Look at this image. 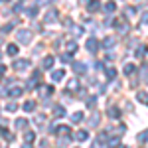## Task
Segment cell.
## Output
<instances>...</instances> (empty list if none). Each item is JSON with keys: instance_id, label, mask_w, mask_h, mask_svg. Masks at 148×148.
I'll return each instance as SVG.
<instances>
[{"instance_id": "obj_1", "label": "cell", "mask_w": 148, "mask_h": 148, "mask_svg": "<svg viewBox=\"0 0 148 148\" xmlns=\"http://www.w3.org/2000/svg\"><path fill=\"white\" fill-rule=\"evenodd\" d=\"M16 38H18V42H22V44H30V42H32V32H30V30H18V32H16Z\"/></svg>"}, {"instance_id": "obj_2", "label": "cell", "mask_w": 148, "mask_h": 148, "mask_svg": "<svg viewBox=\"0 0 148 148\" xmlns=\"http://www.w3.org/2000/svg\"><path fill=\"white\" fill-rule=\"evenodd\" d=\"M30 65H32V63H30L28 59H18V61H14L12 67H14V71H20V73H22L26 69H30Z\"/></svg>"}, {"instance_id": "obj_3", "label": "cell", "mask_w": 148, "mask_h": 148, "mask_svg": "<svg viewBox=\"0 0 148 148\" xmlns=\"http://www.w3.org/2000/svg\"><path fill=\"white\" fill-rule=\"evenodd\" d=\"M53 134H57V136H65V138H69V136H71V128H69V126H65V125L56 126V128H53Z\"/></svg>"}, {"instance_id": "obj_4", "label": "cell", "mask_w": 148, "mask_h": 148, "mask_svg": "<svg viewBox=\"0 0 148 148\" xmlns=\"http://www.w3.org/2000/svg\"><path fill=\"white\" fill-rule=\"evenodd\" d=\"M85 47H87L91 53H95V51L99 49V42H97L95 38H89V40H87V44H85Z\"/></svg>"}, {"instance_id": "obj_5", "label": "cell", "mask_w": 148, "mask_h": 148, "mask_svg": "<svg viewBox=\"0 0 148 148\" xmlns=\"http://www.w3.org/2000/svg\"><path fill=\"white\" fill-rule=\"evenodd\" d=\"M51 95H53V87H51V85H44V87L40 89V97H44V99L51 97Z\"/></svg>"}, {"instance_id": "obj_6", "label": "cell", "mask_w": 148, "mask_h": 148, "mask_svg": "<svg viewBox=\"0 0 148 148\" xmlns=\"http://www.w3.org/2000/svg\"><path fill=\"white\" fill-rule=\"evenodd\" d=\"M38 85H40V73H34V75L30 77V81H28V89H34Z\"/></svg>"}, {"instance_id": "obj_7", "label": "cell", "mask_w": 148, "mask_h": 148, "mask_svg": "<svg viewBox=\"0 0 148 148\" xmlns=\"http://www.w3.org/2000/svg\"><path fill=\"white\" fill-rule=\"evenodd\" d=\"M53 63H56V57H53V56H47V57H44V61H42L44 69H51V67H53Z\"/></svg>"}, {"instance_id": "obj_8", "label": "cell", "mask_w": 148, "mask_h": 148, "mask_svg": "<svg viewBox=\"0 0 148 148\" xmlns=\"http://www.w3.org/2000/svg\"><path fill=\"white\" fill-rule=\"evenodd\" d=\"M73 71H75V73H85V71H87V65H85V63H81V61H75V63H73Z\"/></svg>"}, {"instance_id": "obj_9", "label": "cell", "mask_w": 148, "mask_h": 148, "mask_svg": "<svg viewBox=\"0 0 148 148\" xmlns=\"http://www.w3.org/2000/svg\"><path fill=\"white\" fill-rule=\"evenodd\" d=\"M63 75H65L63 69H56V71H51V81H61V79H63Z\"/></svg>"}, {"instance_id": "obj_10", "label": "cell", "mask_w": 148, "mask_h": 148, "mask_svg": "<svg viewBox=\"0 0 148 148\" xmlns=\"http://www.w3.org/2000/svg\"><path fill=\"white\" fill-rule=\"evenodd\" d=\"M87 4H89V6H87V10H89V12H99V10H101V4H99L97 0H91V2H87Z\"/></svg>"}, {"instance_id": "obj_11", "label": "cell", "mask_w": 148, "mask_h": 148, "mask_svg": "<svg viewBox=\"0 0 148 148\" xmlns=\"http://www.w3.org/2000/svg\"><path fill=\"white\" fill-rule=\"evenodd\" d=\"M136 73V65H132V63H125V75H134Z\"/></svg>"}, {"instance_id": "obj_12", "label": "cell", "mask_w": 148, "mask_h": 148, "mask_svg": "<svg viewBox=\"0 0 148 148\" xmlns=\"http://www.w3.org/2000/svg\"><path fill=\"white\" fill-rule=\"evenodd\" d=\"M14 126H16L18 130H24V128L28 126V119H16V123H14Z\"/></svg>"}, {"instance_id": "obj_13", "label": "cell", "mask_w": 148, "mask_h": 148, "mask_svg": "<svg viewBox=\"0 0 148 148\" xmlns=\"http://www.w3.org/2000/svg\"><path fill=\"white\" fill-rule=\"evenodd\" d=\"M67 89L69 91H79V81L77 79H69L67 81Z\"/></svg>"}, {"instance_id": "obj_14", "label": "cell", "mask_w": 148, "mask_h": 148, "mask_svg": "<svg viewBox=\"0 0 148 148\" xmlns=\"http://www.w3.org/2000/svg\"><path fill=\"white\" fill-rule=\"evenodd\" d=\"M22 107H24V111H26V113H34V111H36V103L34 101H26Z\"/></svg>"}, {"instance_id": "obj_15", "label": "cell", "mask_w": 148, "mask_h": 148, "mask_svg": "<svg viewBox=\"0 0 148 148\" xmlns=\"http://www.w3.org/2000/svg\"><path fill=\"white\" fill-rule=\"evenodd\" d=\"M109 116L111 119H119L121 116V109L119 107H109Z\"/></svg>"}, {"instance_id": "obj_16", "label": "cell", "mask_w": 148, "mask_h": 148, "mask_svg": "<svg viewBox=\"0 0 148 148\" xmlns=\"http://www.w3.org/2000/svg\"><path fill=\"white\" fill-rule=\"evenodd\" d=\"M99 121H101V114H99V113H93L91 119H89V125H91V126H97V125H99Z\"/></svg>"}, {"instance_id": "obj_17", "label": "cell", "mask_w": 148, "mask_h": 148, "mask_svg": "<svg viewBox=\"0 0 148 148\" xmlns=\"http://www.w3.org/2000/svg\"><path fill=\"white\" fill-rule=\"evenodd\" d=\"M56 20H57V12L56 10H49V12H47V16H46V24L56 22Z\"/></svg>"}, {"instance_id": "obj_18", "label": "cell", "mask_w": 148, "mask_h": 148, "mask_svg": "<svg viewBox=\"0 0 148 148\" xmlns=\"http://www.w3.org/2000/svg\"><path fill=\"white\" fill-rule=\"evenodd\" d=\"M75 138H77L79 142H85V140L89 138V132H87V130H79V132L75 134Z\"/></svg>"}, {"instance_id": "obj_19", "label": "cell", "mask_w": 148, "mask_h": 148, "mask_svg": "<svg viewBox=\"0 0 148 148\" xmlns=\"http://www.w3.org/2000/svg\"><path fill=\"white\" fill-rule=\"evenodd\" d=\"M24 93V89H20V87H12L10 91H8V95H10V97H14V99H16V97H20V95H22Z\"/></svg>"}, {"instance_id": "obj_20", "label": "cell", "mask_w": 148, "mask_h": 148, "mask_svg": "<svg viewBox=\"0 0 148 148\" xmlns=\"http://www.w3.org/2000/svg\"><path fill=\"white\" fill-rule=\"evenodd\" d=\"M116 44V40L114 38H105V42H103V47H107V49H111V47Z\"/></svg>"}, {"instance_id": "obj_21", "label": "cell", "mask_w": 148, "mask_h": 148, "mask_svg": "<svg viewBox=\"0 0 148 148\" xmlns=\"http://www.w3.org/2000/svg\"><path fill=\"white\" fill-rule=\"evenodd\" d=\"M109 146H111V148H119V146H121V138H119V136L109 138Z\"/></svg>"}, {"instance_id": "obj_22", "label": "cell", "mask_w": 148, "mask_h": 148, "mask_svg": "<svg viewBox=\"0 0 148 148\" xmlns=\"http://www.w3.org/2000/svg\"><path fill=\"white\" fill-rule=\"evenodd\" d=\"M114 10H116V4H114V2H107V4H105V12H107V14H113Z\"/></svg>"}, {"instance_id": "obj_23", "label": "cell", "mask_w": 148, "mask_h": 148, "mask_svg": "<svg viewBox=\"0 0 148 148\" xmlns=\"http://www.w3.org/2000/svg\"><path fill=\"white\" fill-rule=\"evenodd\" d=\"M53 114H56V116H63V114H65V109H63L61 105H56V107H53Z\"/></svg>"}, {"instance_id": "obj_24", "label": "cell", "mask_w": 148, "mask_h": 148, "mask_svg": "<svg viewBox=\"0 0 148 148\" xmlns=\"http://www.w3.org/2000/svg\"><path fill=\"white\" fill-rule=\"evenodd\" d=\"M138 142H140V144L148 142V128H146V130H142V132L138 134Z\"/></svg>"}, {"instance_id": "obj_25", "label": "cell", "mask_w": 148, "mask_h": 148, "mask_svg": "<svg viewBox=\"0 0 148 148\" xmlns=\"http://www.w3.org/2000/svg\"><path fill=\"white\" fill-rule=\"evenodd\" d=\"M6 51H8V56H16V53H18V46L10 44V46L6 47Z\"/></svg>"}, {"instance_id": "obj_26", "label": "cell", "mask_w": 148, "mask_h": 148, "mask_svg": "<svg viewBox=\"0 0 148 148\" xmlns=\"http://www.w3.org/2000/svg\"><path fill=\"white\" fill-rule=\"evenodd\" d=\"M71 121H73L75 125H79L81 121H83V113H75V114H73V116H71Z\"/></svg>"}, {"instance_id": "obj_27", "label": "cell", "mask_w": 148, "mask_h": 148, "mask_svg": "<svg viewBox=\"0 0 148 148\" xmlns=\"http://www.w3.org/2000/svg\"><path fill=\"white\" fill-rule=\"evenodd\" d=\"M136 97H138V101H140V103H148V93L140 91V93L136 95Z\"/></svg>"}, {"instance_id": "obj_28", "label": "cell", "mask_w": 148, "mask_h": 148, "mask_svg": "<svg viewBox=\"0 0 148 148\" xmlns=\"http://www.w3.org/2000/svg\"><path fill=\"white\" fill-rule=\"evenodd\" d=\"M34 138H36V134H34V132H32V130H28V132L24 134V140H26V142H32Z\"/></svg>"}, {"instance_id": "obj_29", "label": "cell", "mask_w": 148, "mask_h": 148, "mask_svg": "<svg viewBox=\"0 0 148 148\" xmlns=\"http://www.w3.org/2000/svg\"><path fill=\"white\" fill-rule=\"evenodd\" d=\"M107 77H109V79H114V77H116V69L109 67V69H107Z\"/></svg>"}, {"instance_id": "obj_30", "label": "cell", "mask_w": 148, "mask_h": 148, "mask_svg": "<svg viewBox=\"0 0 148 148\" xmlns=\"http://www.w3.org/2000/svg\"><path fill=\"white\" fill-rule=\"evenodd\" d=\"M65 47H67L69 53H73V51L77 49V44H75V42H67V46H65Z\"/></svg>"}, {"instance_id": "obj_31", "label": "cell", "mask_w": 148, "mask_h": 148, "mask_svg": "<svg viewBox=\"0 0 148 148\" xmlns=\"http://www.w3.org/2000/svg\"><path fill=\"white\" fill-rule=\"evenodd\" d=\"M6 111H8V113H14V111H18V105H16V103H8V105H6Z\"/></svg>"}, {"instance_id": "obj_32", "label": "cell", "mask_w": 148, "mask_h": 148, "mask_svg": "<svg viewBox=\"0 0 148 148\" xmlns=\"http://www.w3.org/2000/svg\"><path fill=\"white\" fill-rule=\"evenodd\" d=\"M146 51H148V47H144V46L138 47V49H136V57H142L144 53H146Z\"/></svg>"}, {"instance_id": "obj_33", "label": "cell", "mask_w": 148, "mask_h": 148, "mask_svg": "<svg viewBox=\"0 0 148 148\" xmlns=\"http://www.w3.org/2000/svg\"><path fill=\"white\" fill-rule=\"evenodd\" d=\"M105 142H107V134L103 132V134H99V136H97V144H105Z\"/></svg>"}, {"instance_id": "obj_34", "label": "cell", "mask_w": 148, "mask_h": 148, "mask_svg": "<svg viewBox=\"0 0 148 148\" xmlns=\"http://www.w3.org/2000/svg\"><path fill=\"white\" fill-rule=\"evenodd\" d=\"M95 103H97V97H89V101H87V107H89V109H93V107H95Z\"/></svg>"}, {"instance_id": "obj_35", "label": "cell", "mask_w": 148, "mask_h": 148, "mask_svg": "<svg viewBox=\"0 0 148 148\" xmlns=\"http://www.w3.org/2000/svg\"><path fill=\"white\" fill-rule=\"evenodd\" d=\"M12 30V24H6V26H2V34H8Z\"/></svg>"}, {"instance_id": "obj_36", "label": "cell", "mask_w": 148, "mask_h": 148, "mask_svg": "<svg viewBox=\"0 0 148 148\" xmlns=\"http://www.w3.org/2000/svg\"><path fill=\"white\" fill-rule=\"evenodd\" d=\"M36 14H38V6H34V8L28 10V16H36Z\"/></svg>"}, {"instance_id": "obj_37", "label": "cell", "mask_w": 148, "mask_h": 148, "mask_svg": "<svg viewBox=\"0 0 148 148\" xmlns=\"http://www.w3.org/2000/svg\"><path fill=\"white\" fill-rule=\"evenodd\" d=\"M24 10V4L22 2H20V4H16V6H14V12H22Z\"/></svg>"}, {"instance_id": "obj_38", "label": "cell", "mask_w": 148, "mask_h": 148, "mask_svg": "<svg viewBox=\"0 0 148 148\" xmlns=\"http://www.w3.org/2000/svg\"><path fill=\"white\" fill-rule=\"evenodd\" d=\"M61 61H63V63H69V61H71V56H69V53H65V56L61 57Z\"/></svg>"}, {"instance_id": "obj_39", "label": "cell", "mask_w": 148, "mask_h": 148, "mask_svg": "<svg viewBox=\"0 0 148 148\" xmlns=\"http://www.w3.org/2000/svg\"><path fill=\"white\" fill-rule=\"evenodd\" d=\"M126 16H134V8H126Z\"/></svg>"}, {"instance_id": "obj_40", "label": "cell", "mask_w": 148, "mask_h": 148, "mask_svg": "<svg viewBox=\"0 0 148 148\" xmlns=\"http://www.w3.org/2000/svg\"><path fill=\"white\" fill-rule=\"evenodd\" d=\"M142 22H144V24L148 22V12H146V14H142Z\"/></svg>"}, {"instance_id": "obj_41", "label": "cell", "mask_w": 148, "mask_h": 148, "mask_svg": "<svg viewBox=\"0 0 148 148\" xmlns=\"http://www.w3.org/2000/svg\"><path fill=\"white\" fill-rule=\"evenodd\" d=\"M22 148H32V146H30V142H28V144H24V146Z\"/></svg>"}, {"instance_id": "obj_42", "label": "cell", "mask_w": 148, "mask_h": 148, "mask_svg": "<svg viewBox=\"0 0 148 148\" xmlns=\"http://www.w3.org/2000/svg\"><path fill=\"white\" fill-rule=\"evenodd\" d=\"M2 2H10V0H2Z\"/></svg>"}]
</instances>
